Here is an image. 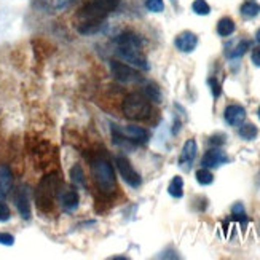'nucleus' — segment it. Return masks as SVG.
Listing matches in <instances>:
<instances>
[{"label":"nucleus","instance_id":"nucleus-4","mask_svg":"<svg viewBox=\"0 0 260 260\" xmlns=\"http://www.w3.org/2000/svg\"><path fill=\"white\" fill-rule=\"evenodd\" d=\"M91 172L96 185L99 190L106 195H112L117 192V179L115 172L112 169L110 163L104 158H98L91 163Z\"/></svg>","mask_w":260,"mask_h":260},{"label":"nucleus","instance_id":"nucleus-31","mask_svg":"<svg viewBox=\"0 0 260 260\" xmlns=\"http://www.w3.org/2000/svg\"><path fill=\"white\" fill-rule=\"evenodd\" d=\"M252 63H254V66L260 67V47L252 50Z\"/></svg>","mask_w":260,"mask_h":260},{"label":"nucleus","instance_id":"nucleus-36","mask_svg":"<svg viewBox=\"0 0 260 260\" xmlns=\"http://www.w3.org/2000/svg\"><path fill=\"white\" fill-rule=\"evenodd\" d=\"M69 2H72V0H69Z\"/></svg>","mask_w":260,"mask_h":260},{"label":"nucleus","instance_id":"nucleus-15","mask_svg":"<svg viewBox=\"0 0 260 260\" xmlns=\"http://www.w3.org/2000/svg\"><path fill=\"white\" fill-rule=\"evenodd\" d=\"M12 184H13V174L10 168L7 164H0V187H2L5 193L12 188Z\"/></svg>","mask_w":260,"mask_h":260},{"label":"nucleus","instance_id":"nucleus-33","mask_svg":"<svg viewBox=\"0 0 260 260\" xmlns=\"http://www.w3.org/2000/svg\"><path fill=\"white\" fill-rule=\"evenodd\" d=\"M5 195V192H4V190H2V187H0V198H2Z\"/></svg>","mask_w":260,"mask_h":260},{"label":"nucleus","instance_id":"nucleus-7","mask_svg":"<svg viewBox=\"0 0 260 260\" xmlns=\"http://www.w3.org/2000/svg\"><path fill=\"white\" fill-rule=\"evenodd\" d=\"M115 163H117L120 176L123 177V180L126 182L129 187L137 188L142 184V179L139 176V172L133 168V164L129 163V160L126 157H123V155H118V157L115 158Z\"/></svg>","mask_w":260,"mask_h":260},{"label":"nucleus","instance_id":"nucleus-17","mask_svg":"<svg viewBox=\"0 0 260 260\" xmlns=\"http://www.w3.org/2000/svg\"><path fill=\"white\" fill-rule=\"evenodd\" d=\"M235 32V23L231 18H222L217 23V34L220 37H228Z\"/></svg>","mask_w":260,"mask_h":260},{"label":"nucleus","instance_id":"nucleus-32","mask_svg":"<svg viewBox=\"0 0 260 260\" xmlns=\"http://www.w3.org/2000/svg\"><path fill=\"white\" fill-rule=\"evenodd\" d=\"M255 40L260 43V29H258V31H257V34H255Z\"/></svg>","mask_w":260,"mask_h":260},{"label":"nucleus","instance_id":"nucleus-5","mask_svg":"<svg viewBox=\"0 0 260 260\" xmlns=\"http://www.w3.org/2000/svg\"><path fill=\"white\" fill-rule=\"evenodd\" d=\"M123 115L128 120H136V121H142L150 117V101L145 98V94L141 93H129L128 96L123 99Z\"/></svg>","mask_w":260,"mask_h":260},{"label":"nucleus","instance_id":"nucleus-8","mask_svg":"<svg viewBox=\"0 0 260 260\" xmlns=\"http://www.w3.org/2000/svg\"><path fill=\"white\" fill-rule=\"evenodd\" d=\"M15 204L20 215L24 220L31 219V200H29V188L28 185H21L15 193Z\"/></svg>","mask_w":260,"mask_h":260},{"label":"nucleus","instance_id":"nucleus-30","mask_svg":"<svg viewBox=\"0 0 260 260\" xmlns=\"http://www.w3.org/2000/svg\"><path fill=\"white\" fill-rule=\"evenodd\" d=\"M209 144L220 147L222 144H225V134H214V136H211Z\"/></svg>","mask_w":260,"mask_h":260},{"label":"nucleus","instance_id":"nucleus-1","mask_svg":"<svg viewBox=\"0 0 260 260\" xmlns=\"http://www.w3.org/2000/svg\"><path fill=\"white\" fill-rule=\"evenodd\" d=\"M118 0H90L75 15V26L80 34L98 32L107 16L115 10Z\"/></svg>","mask_w":260,"mask_h":260},{"label":"nucleus","instance_id":"nucleus-12","mask_svg":"<svg viewBox=\"0 0 260 260\" xmlns=\"http://www.w3.org/2000/svg\"><path fill=\"white\" fill-rule=\"evenodd\" d=\"M223 118L230 126H239L242 125V121L246 120V110L242 106H238V104H231L223 112Z\"/></svg>","mask_w":260,"mask_h":260},{"label":"nucleus","instance_id":"nucleus-22","mask_svg":"<svg viewBox=\"0 0 260 260\" xmlns=\"http://www.w3.org/2000/svg\"><path fill=\"white\" fill-rule=\"evenodd\" d=\"M196 180H198V184L200 185H211L212 182H214V176H212V172L207 169V168H201V169H198L196 171V174H195Z\"/></svg>","mask_w":260,"mask_h":260},{"label":"nucleus","instance_id":"nucleus-2","mask_svg":"<svg viewBox=\"0 0 260 260\" xmlns=\"http://www.w3.org/2000/svg\"><path fill=\"white\" fill-rule=\"evenodd\" d=\"M115 55L139 71H149V61L142 51V40L134 32H123L115 39Z\"/></svg>","mask_w":260,"mask_h":260},{"label":"nucleus","instance_id":"nucleus-11","mask_svg":"<svg viewBox=\"0 0 260 260\" xmlns=\"http://www.w3.org/2000/svg\"><path fill=\"white\" fill-rule=\"evenodd\" d=\"M174 45L179 51H182V53H192L198 45V37L195 36L193 32L185 31V32L179 34V36L176 37Z\"/></svg>","mask_w":260,"mask_h":260},{"label":"nucleus","instance_id":"nucleus-28","mask_svg":"<svg viewBox=\"0 0 260 260\" xmlns=\"http://www.w3.org/2000/svg\"><path fill=\"white\" fill-rule=\"evenodd\" d=\"M0 244L2 246H13L15 244V236L10 233H0Z\"/></svg>","mask_w":260,"mask_h":260},{"label":"nucleus","instance_id":"nucleus-23","mask_svg":"<svg viewBox=\"0 0 260 260\" xmlns=\"http://www.w3.org/2000/svg\"><path fill=\"white\" fill-rule=\"evenodd\" d=\"M71 180L75 185H85V176H83V169L80 164H75V166L71 169Z\"/></svg>","mask_w":260,"mask_h":260},{"label":"nucleus","instance_id":"nucleus-35","mask_svg":"<svg viewBox=\"0 0 260 260\" xmlns=\"http://www.w3.org/2000/svg\"><path fill=\"white\" fill-rule=\"evenodd\" d=\"M172 2H176V0H172Z\"/></svg>","mask_w":260,"mask_h":260},{"label":"nucleus","instance_id":"nucleus-21","mask_svg":"<svg viewBox=\"0 0 260 260\" xmlns=\"http://www.w3.org/2000/svg\"><path fill=\"white\" fill-rule=\"evenodd\" d=\"M250 48V42H247V40H241V42H238L235 47H233L228 53H227V56L228 58H231V59H236V58H241L242 55L246 53V51Z\"/></svg>","mask_w":260,"mask_h":260},{"label":"nucleus","instance_id":"nucleus-18","mask_svg":"<svg viewBox=\"0 0 260 260\" xmlns=\"http://www.w3.org/2000/svg\"><path fill=\"white\" fill-rule=\"evenodd\" d=\"M168 193L174 198H182V195H184V180H182V177L176 176L169 182Z\"/></svg>","mask_w":260,"mask_h":260},{"label":"nucleus","instance_id":"nucleus-9","mask_svg":"<svg viewBox=\"0 0 260 260\" xmlns=\"http://www.w3.org/2000/svg\"><path fill=\"white\" fill-rule=\"evenodd\" d=\"M225 163H228V157H227V153L222 152L219 147H215V149H211V150H207L204 153V157L201 160V164H203V168H207V169H211V168H219L222 166V164Z\"/></svg>","mask_w":260,"mask_h":260},{"label":"nucleus","instance_id":"nucleus-20","mask_svg":"<svg viewBox=\"0 0 260 260\" xmlns=\"http://www.w3.org/2000/svg\"><path fill=\"white\" fill-rule=\"evenodd\" d=\"M144 94L145 98L149 101H153V102H161V93H160V88L155 83L149 82L145 86H144Z\"/></svg>","mask_w":260,"mask_h":260},{"label":"nucleus","instance_id":"nucleus-29","mask_svg":"<svg viewBox=\"0 0 260 260\" xmlns=\"http://www.w3.org/2000/svg\"><path fill=\"white\" fill-rule=\"evenodd\" d=\"M209 85H211L212 96H214V98H219L220 93H222V90H220V83H219L217 80H215V79H209Z\"/></svg>","mask_w":260,"mask_h":260},{"label":"nucleus","instance_id":"nucleus-19","mask_svg":"<svg viewBox=\"0 0 260 260\" xmlns=\"http://www.w3.org/2000/svg\"><path fill=\"white\" fill-rule=\"evenodd\" d=\"M238 134L242 137L244 141H252L257 137L258 134V129L252 125V123H246V125H239V129H238Z\"/></svg>","mask_w":260,"mask_h":260},{"label":"nucleus","instance_id":"nucleus-25","mask_svg":"<svg viewBox=\"0 0 260 260\" xmlns=\"http://www.w3.org/2000/svg\"><path fill=\"white\" fill-rule=\"evenodd\" d=\"M192 8H193V12L200 16H206L211 13V7L207 5V2H204V0H195Z\"/></svg>","mask_w":260,"mask_h":260},{"label":"nucleus","instance_id":"nucleus-10","mask_svg":"<svg viewBox=\"0 0 260 260\" xmlns=\"http://www.w3.org/2000/svg\"><path fill=\"white\" fill-rule=\"evenodd\" d=\"M195 157H196V142L195 139H188L184 144V147H182V152L179 155V166L184 171H188Z\"/></svg>","mask_w":260,"mask_h":260},{"label":"nucleus","instance_id":"nucleus-24","mask_svg":"<svg viewBox=\"0 0 260 260\" xmlns=\"http://www.w3.org/2000/svg\"><path fill=\"white\" fill-rule=\"evenodd\" d=\"M231 212H233V217H235L236 220H241L242 227H246V223H247V217H246V212H244V206H242L241 203L233 204V207H231Z\"/></svg>","mask_w":260,"mask_h":260},{"label":"nucleus","instance_id":"nucleus-14","mask_svg":"<svg viewBox=\"0 0 260 260\" xmlns=\"http://www.w3.org/2000/svg\"><path fill=\"white\" fill-rule=\"evenodd\" d=\"M121 134L126 136L129 141L137 142V144H144V142L149 141V133H147V129H144L141 126L129 125V126L121 129Z\"/></svg>","mask_w":260,"mask_h":260},{"label":"nucleus","instance_id":"nucleus-34","mask_svg":"<svg viewBox=\"0 0 260 260\" xmlns=\"http://www.w3.org/2000/svg\"><path fill=\"white\" fill-rule=\"evenodd\" d=\"M258 118H260V109H258Z\"/></svg>","mask_w":260,"mask_h":260},{"label":"nucleus","instance_id":"nucleus-6","mask_svg":"<svg viewBox=\"0 0 260 260\" xmlns=\"http://www.w3.org/2000/svg\"><path fill=\"white\" fill-rule=\"evenodd\" d=\"M110 71H112V75H114L120 83L142 82V75L137 72L134 67L125 63H120V61H110Z\"/></svg>","mask_w":260,"mask_h":260},{"label":"nucleus","instance_id":"nucleus-13","mask_svg":"<svg viewBox=\"0 0 260 260\" xmlns=\"http://www.w3.org/2000/svg\"><path fill=\"white\" fill-rule=\"evenodd\" d=\"M59 203L64 207V211L74 212V211H77V207H79V204H80V196L74 188H67V190H64V192H61Z\"/></svg>","mask_w":260,"mask_h":260},{"label":"nucleus","instance_id":"nucleus-26","mask_svg":"<svg viewBox=\"0 0 260 260\" xmlns=\"http://www.w3.org/2000/svg\"><path fill=\"white\" fill-rule=\"evenodd\" d=\"M145 7H147V10L153 12V13H161L164 10L163 0H145Z\"/></svg>","mask_w":260,"mask_h":260},{"label":"nucleus","instance_id":"nucleus-27","mask_svg":"<svg viewBox=\"0 0 260 260\" xmlns=\"http://www.w3.org/2000/svg\"><path fill=\"white\" fill-rule=\"evenodd\" d=\"M12 217V211L7 203L0 201V222H8Z\"/></svg>","mask_w":260,"mask_h":260},{"label":"nucleus","instance_id":"nucleus-3","mask_svg":"<svg viewBox=\"0 0 260 260\" xmlns=\"http://www.w3.org/2000/svg\"><path fill=\"white\" fill-rule=\"evenodd\" d=\"M59 184H61V179L58 177V174L51 172V174L45 176L36 190V203L37 207L42 212H50L51 207H53L55 203V198L59 195Z\"/></svg>","mask_w":260,"mask_h":260},{"label":"nucleus","instance_id":"nucleus-16","mask_svg":"<svg viewBox=\"0 0 260 260\" xmlns=\"http://www.w3.org/2000/svg\"><path fill=\"white\" fill-rule=\"evenodd\" d=\"M258 13H260V5L255 0H246V2L241 5V15L244 16V18H255Z\"/></svg>","mask_w":260,"mask_h":260}]
</instances>
